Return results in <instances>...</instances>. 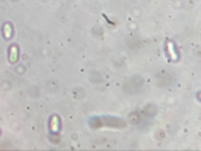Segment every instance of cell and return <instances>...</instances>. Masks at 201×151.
<instances>
[{
	"label": "cell",
	"instance_id": "cell-2",
	"mask_svg": "<svg viewBox=\"0 0 201 151\" xmlns=\"http://www.w3.org/2000/svg\"><path fill=\"white\" fill-rule=\"evenodd\" d=\"M168 49H169V53H170V57H172V59H173V61H175V59H177V54H175L174 45H173L172 41H169V43H168Z\"/></svg>",
	"mask_w": 201,
	"mask_h": 151
},
{
	"label": "cell",
	"instance_id": "cell-3",
	"mask_svg": "<svg viewBox=\"0 0 201 151\" xmlns=\"http://www.w3.org/2000/svg\"><path fill=\"white\" fill-rule=\"evenodd\" d=\"M58 128H59L58 118H57V116H53V118H52V130L57 133V132H58Z\"/></svg>",
	"mask_w": 201,
	"mask_h": 151
},
{
	"label": "cell",
	"instance_id": "cell-4",
	"mask_svg": "<svg viewBox=\"0 0 201 151\" xmlns=\"http://www.w3.org/2000/svg\"><path fill=\"white\" fill-rule=\"evenodd\" d=\"M4 35H5L7 39L11 38V35H12V27H11V25H5V26H4Z\"/></svg>",
	"mask_w": 201,
	"mask_h": 151
},
{
	"label": "cell",
	"instance_id": "cell-1",
	"mask_svg": "<svg viewBox=\"0 0 201 151\" xmlns=\"http://www.w3.org/2000/svg\"><path fill=\"white\" fill-rule=\"evenodd\" d=\"M18 59V49H17L16 45H12L11 47V61L12 62H16Z\"/></svg>",
	"mask_w": 201,
	"mask_h": 151
}]
</instances>
